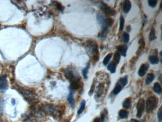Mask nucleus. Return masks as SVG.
I'll use <instances>...</instances> for the list:
<instances>
[{
  "label": "nucleus",
  "mask_w": 162,
  "mask_h": 122,
  "mask_svg": "<svg viewBox=\"0 0 162 122\" xmlns=\"http://www.w3.org/2000/svg\"><path fill=\"white\" fill-rule=\"evenodd\" d=\"M16 89L29 104L33 105L39 103V97L35 92L20 86H17Z\"/></svg>",
  "instance_id": "f257e3e1"
},
{
  "label": "nucleus",
  "mask_w": 162,
  "mask_h": 122,
  "mask_svg": "<svg viewBox=\"0 0 162 122\" xmlns=\"http://www.w3.org/2000/svg\"><path fill=\"white\" fill-rule=\"evenodd\" d=\"M40 108L41 112L44 114L52 116L54 118H60L63 111L61 107L49 103L43 104Z\"/></svg>",
  "instance_id": "f03ea898"
},
{
  "label": "nucleus",
  "mask_w": 162,
  "mask_h": 122,
  "mask_svg": "<svg viewBox=\"0 0 162 122\" xmlns=\"http://www.w3.org/2000/svg\"><path fill=\"white\" fill-rule=\"evenodd\" d=\"M157 104V99L155 97H151L147 100L146 102V111L149 113L155 109Z\"/></svg>",
  "instance_id": "7ed1b4c3"
},
{
  "label": "nucleus",
  "mask_w": 162,
  "mask_h": 122,
  "mask_svg": "<svg viewBox=\"0 0 162 122\" xmlns=\"http://www.w3.org/2000/svg\"><path fill=\"white\" fill-rule=\"evenodd\" d=\"M145 107V102L144 99H140L137 104V114L136 116L138 118H141L142 116Z\"/></svg>",
  "instance_id": "20e7f679"
},
{
  "label": "nucleus",
  "mask_w": 162,
  "mask_h": 122,
  "mask_svg": "<svg viewBox=\"0 0 162 122\" xmlns=\"http://www.w3.org/2000/svg\"><path fill=\"white\" fill-rule=\"evenodd\" d=\"M101 9L107 15L113 16L116 14L115 11L111 9L110 7L108 6L106 3H104L103 2H101Z\"/></svg>",
  "instance_id": "39448f33"
},
{
  "label": "nucleus",
  "mask_w": 162,
  "mask_h": 122,
  "mask_svg": "<svg viewBox=\"0 0 162 122\" xmlns=\"http://www.w3.org/2000/svg\"><path fill=\"white\" fill-rule=\"evenodd\" d=\"M65 77L71 82L74 81L79 80L78 78L76 77V76L74 74L73 70L71 69L67 70V71L65 72Z\"/></svg>",
  "instance_id": "423d86ee"
},
{
  "label": "nucleus",
  "mask_w": 162,
  "mask_h": 122,
  "mask_svg": "<svg viewBox=\"0 0 162 122\" xmlns=\"http://www.w3.org/2000/svg\"><path fill=\"white\" fill-rule=\"evenodd\" d=\"M8 88V83L6 75H3L0 76V90H6Z\"/></svg>",
  "instance_id": "0eeeda50"
},
{
  "label": "nucleus",
  "mask_w": 162,
  "mask_h": 122,
  "mask_svg": "<svg viewBox=\"0 0 162 122\" xmlns=\"http://www.w3.org/2000/svg\"><path fill=\"white\" fill-rule=\"evenodd\" d=\"M139 44L140 45V46L138 49L137 51H136V55L137 56H140L144 49L145 43L144 38L140 39V40H139Z\"/></svg>",
  "instance_id": "6e6552de"
},
{
  "label": "nucleus",
  "mask_w": 162,
  "mask_h": 122,
  "mask_svg": "<svg viewBox=\"0 0 162 122\" xmlns=\"http://www.w3.org/2000/svg\"><path fill=\"white\" fill-rule=\"evenodd\" d=\"M149 68V65L148 64H143L139 68L138 70V75L140 77H143L145 75L146 72L148 71Z\"/></svg>",
  "instance_id": "1a4fd4ad"
},
{
  "label": "nucleus",
  "mask_w": 162,
  "mask_h": 122,
  "mask_svg": "<svg viewBox=\"0 0 162 122\" xmlns=\"http://www.w3.org/2000/svg\"><path fill=\"white\" fill-rule=\"evenodd\" d=\"M67 100L72 108H74L75 107V102L74 97V92L72 90H71L70 91V93L68 97Z\"/></svg>",
  "instance_id": "9d476101"
},
{
  "label": "nucleus",
  "mask_w": 162,
  "mask_h": 122,
  "mask_svg": "<svg viewBox=\"0 0 162 122\" xmlns=\"http://www.w3.org/2000/svg\"><path fill=\"white\" fill-rule=\"evenodd\" d=\"M118 52L124 57L126 56V54L127 50V46L126 45H120L117 48Z\"/></svg>",
  "instance_id": "9b49d317"
},
{
  "label": "nucleus",
  "mask_w": 162,
  "mask_h": 122,
  "mask_svg": "<svg viewBox=\"0 0 162 122\" xmlns=\"http://www.w3.org/2000/svg\"><path fill=\"white\" fill-rule=\"evenodd\" d=\"M131 3L128 0H126L124 1L123 4V11L125 13H128L131 8Z\"/></svg>",
  "instance_id": "f8f14e48"
},
{
  "label": "nucleus",
  "mask_w": 162,
  "mask_h": 122,
  "mask_svg": "<svg viewBox=\"0 0 162 122\" xmlns=\"http://www.w3.org/2000/svg\"><path fill=\"white\" fill-rule=\"evenodd\" d=\"M80 86V84L79 83V80L74 81L71 82L70 88L71 90H78Z\"/></svg>",
  "instance_id": "ddd939ff"
},
{
  "label": "nucleus",
  "mask_w": 162,
  "mask_h": 122,
  "mask_svg": "<svg viewBox=\"0 0 162 122\" xmlns=\"http://www.w3.org/2000/svg\"><path fill=\"white\" fill-rule=\"evenodd\" d=\"M119 116L120 119H126L128 117L129 113L125 110H120L119 112Z\"/></svg>",
  "instance_id": "4468645a"
},
{
  "label": "nucleus",
  "mask_w": 162,
  "mask_h": 122,
  "mask_svg": "<svg viewBox=\"0 0 162 122\" xmlns=\"http://www.w3.org/2000/svg\"><path fill=\"white\" fill-rule=\"evenodd\" d=\"M153 90L154 92L157 94H162V91L161 87L160 85L158 83H156L154 84L153 86Z\"/></svg>",
  "instance_id": "2eb2a0df"
},
{
  "label": "nucleus",
  "mask_w": 162,
  "mask_h": 122,
  "mask_svg": "<svg viewBox=\"0 0 162 122\" xmlns=\"http://www.w3.org/2000/svg\"><path fill=\"white\" fill-rule=\"evenodd\" d=\"M131 100L129 98H126L124 101L123 103H122V106L123 108L128 109H129L130 107H131Z\"/></svg>",
  "instance_id": "dca6fc26"
},
{
  "label": "nucleus",
  "mask_w": 162,
  "mask_h": 122,
  "mask_svg": "<svg viewBox=\"0 0 162 122\" xmlns=\"http://www.w3.org/2000/svg\"><path fill=\"white\" fill-rule=\"evenodd\" d=\"M108 69L111 73H115L116 71V64L114 62H111L108 65Z\"/></svg>",
  "instance_id": "f3484780"
},
{
  "label": "nucleus",
  "mask_w": 162,
  "mask_h": 122,
  "mask_svg": "<svg viewBox=\"0 0 162 122\" xmlns=\"http://www.w3.org/2000/svg\"><path fill=\"white\" fill-rule=\"evenodd\" d=\"M155 75L153 73H149L147 74L146 80H145V83L146 84H149L150 83H151L154 79H155Z\"/></svg>",
  "instance_id": "a211bd4d"
},
{
  "label": "nucleus",
  "mask_w": 162,
  "mask_h": 122,
  "mask_svg": "<svg viewBox=\"0 0 162 122\" xmlns=\"http://www.w3.org/2000/svg\"><path fill=\"white\" fill-rule=\"evenodd\" d=\"M150 62L153 64H157L159 63V59L157 56L155 55H152L150 56L149 58Z\"/></svg>",
  "instance_id": "6ab92c4d"
},
{
  "label": "nucleus",
  "mask_w": 162,
  "mask_h": 122,
  "mask_svg": "<svg viewBox=\"0 0 162 122\" xmlns=\"http://www.w3.org/2000/svg\"><path fill=\"white\" fill-rule=\"evenodd\" d=\"M127 81H128L127 77L126 76V77L121 78L119 80V84L122 86V87H123L126 85V84L127 83Z\"/></svg>",
  "instance_id": "aec40b11"
},
{
  "label": "nucleus",
  "mask_w": 162,
  "mask_h": 122,
  "mask_svg": "<svg viewBox=\"0 0 162 122\" xmlns=\"http://www.w3.org/2000/svg\"><path fill=\"white\" fill-rule=\"evenodd\" d=\"M122 89V86L119 84H117L115 87L114 89L113 90L114 94L115 95H117V94H118L120 92Z\"/></svg>",
  "instance_id": "412c9836"
},
{
  "label": "nucleus",
  "mask_w": 162,
  "mask_h": 122,
  "mask_svg": "<svg viewBox=\"0 0 162 122\" xmlns=\"http://www.w3.org/2000/svg\"><path fill=\"white\" fill-rule=\"evenodd\" d=\"M85 105H86V102L85 100H82L81 102L80 108L79 110H78V115H80L83 111L84 110L85 108Z\"/></svg>",
  "instance_id": "4be33fe9"
},
{
  "label": "nucleus",
  "mask_w": 162,
  "mask_h": 122,
  "mask_svg": "<svg viewBox=\"0 0 162 122\" xmlns=\"http://www.w3.org/2000/svg\"><path fill=\"white\" fill-rule=\"evenodd\" d=\"M156 38V31L154 28H152L149 34V40L152 41Z\"/></svg>",
  "instance_id": "5701e85b"
},
{
  "label": "nucleus",
  "mask_w": 162,
  "mask_h": 122,
  "mask_svg": "<svg viewBox=\"0 0 162 122\" xmlns=\"http://www.w3.org/2000/svg\"><path fill=\"white\" fill-rule=\"evenodd\" d=\"M120 60V54L118 51H116L114 56V62L116 64H117L119 63Z\"/></svg>",
  "instance_id": "b1692460"
},
{
  "label": "nucleus",
  "mask_w": 162,
  "mask_h": 122,
  "mask_svg": "<svg viewBox=\"0 0 162 122\" xmlns=\"http://www.w3.org/2000/svg\"><path fill=\"white\" fill-rule=\"evenodd\" d=\"M112 53H109L108 54L105 58H104V60H103V64L104 65H107L108 64L109 62L110 61V59L112 58Z\"/></svg>",
  "instance_id": "393cba45"
},
{
  "label": "nucleus",
  "mask_w": 162,
  "mask_h": 122,
  "mask_svg": "<svg viewBox=\"0 0 162 122\" xmlns=\"http://www.w3.org/2000/svg\"><path fill=\"white\" fill-rule=\"evenodd\" d=\"M129 35L126 32H124L123 34V41L124 43H127L129 41Z\"/></svg>",
  "instance_id": "a878e982"
},
{
  "label": "nucleus",
  "mask_w": 162,
  "mask_h": 122,
  "mask_svg": "<svg viewBox=\"0 0 162 122\" xmlns=\"http://www.w3.org/2000/svg\"><path fill=\"white\" fill-rule=\"evenodd\" d=\"M125 19L123 16H121L120 17V25H119V31H122L123 30L124 26Z\"/></svg>",
  "instance_id": "bb28decb"
},
{
  "label": "nucleus",
  "mask_w": 162,
  "mask_h": 122,
  "mask_svg": "<svg viewBox=\"0 0 162 122\" xmlns=\"http://www.w3.org/2000/svg\"><path fill=\"white\" fill-rule=\"evenodd\" d=\"M157 119L158 122H162V106H161L157 112Z\"/></svg>",
  "instance_id": "cd10ccee"
},
{
  "label": "nucleus",
  "mask_w": 162,
  "mask_h": 122,
  "mask_svg": "<svg viewBox=\"0 0 162 122\" xmlns=\"http://www.w3.org/2000/svg\"><path fill=\"white\" fill-rule=\"evenodd\" d=\"M104 88V85L103 84H100V85H99L98 87V90L97 91V97H100L101 95H102V93L103 92V89Z\"/></svg>",
  "instance_id": "c85d7f7f"
},
{
  "label": "nucleus",
  "mask_w": 162,
  "mask_h": 122,
  "mask_svg": "<svg viewBox=\"0 0 162 122\" xmlns=\"http://www.w3.org/2000/svg\"><path fill=\"white\" fill-rule=\"evenodd\" d=\"M105 117V114H102L100 117L96 118L93 122H103Z\"/></svg>",
  "instance_id": "c756f323"
},
{
  "label": "nucleus",
  "mask_w": 162,
  "mask_h": 122,
  "mask_svg": "<svg viewBox=\"0 0 162 122\" xmlns=\"http://www.w3.org/2000/svg\"><path fill=\"white\" fill-rule=\"evenodd\" d=\"M113 22H114L113 20L111 18L108 17V18L106 19V25L108 27H109V26L110 27L113 24Z\"/></svg>",
  "instance_id": "7c9ffc66"
},
{
  "label": "nucleus",
  "mask_w": 162,
  "mask_h": 122,
  "mask_svg": "<svg viewBox=\"0 0 162 122\" xmlns=\"http://www.w3.org/2000/svg\"><path fill=\"white\" fill-rule=\"evenodd\" d=\"M157 3V0H148V4L150 7L154 8L156 6Z\"/></svg>",
  "instance_id": "2f4dec72"
},
{
  "label": "nucleus",
  "mask_w": 162,
  "mask_h": 122,
  "mask_svg": "<svg viewBox=\"0 0 162 122\" xmlns=\"http://www.w3.org/2000/svg\"><path fill=\"white\" fill-rule=\"evenodd\" d=\"M89 66H88L87 67L85 68L84 69H83V70L82 71L83 76L84 79H87V73H88V72L89 70Z\"/></svg>",
  "instance_id": "473e14b6"
},
{
  "label": "nucleus",
  "mask_w": 162,
  "mask_h": 122,
  "mask_svg": "<svg viewBox=\"0 0 162 122\" xmlns=\"http://www.w3.org/2000/svg\"><path fill=\"white\" fill-rule=\"evenodd\" d=\"M55 2L56 3L55 5H56V6L57 7V9H58V10H59L60 11H62L63 10V7L62 6V5L60 3H58V2H55Z\"/></svg>",
  "instance_id": "72a5a7b5"
},
{
  "label": "nucleus",
  "mask_w": 162,
  "mask_h": 122,
  "mask_svg": "<svg viewBox=\"0 0 162 122\" xmlns=\"http://www.w3.org/2000/svg\"><path fill=\"white\" fill-rule=\"evenodd\" d=\"M94 89H95V84H93V85H92L91 86V89L90 92H89V95L90 96H91L93 93V92L94 91Z\"/></svg>",
  "instance_id": "f704fd0d"
},
{
  "label": "nucleus",
  "mask_w": 162,
  "mask_h": 122,
  "mask_svg": "<svg viewBox=\"0 0 162 122\" xmlns=\"http://www.w3.org/2000/svg\"><path fill=\"white\" fill-rule=\"evenodd\" d=\"M25 122H37L35 120H33V119H31L30 118H28L26 119L25 121H24Z\"/></svg>",
  "instance_id": "c9c22d12"
},
{
  "label": "nucleus",
  "mask_w": 162,
  "mask_h": 122,
  "mask_svg": "<svg viewBox=\"0 0 162 122\" xmlns=\"http://www.w3.org/2000/svg\"><path fill=\"white\" fill-rule=\"evenodd\" d=\"M126 31H127V32H130V31H131V27H130V26H127V27H126Z\"/></svg>",
  "instance_id": "e433bc0d"
},
{
  "label": "nucleus",
  "mask_w": 162,
  "mask_h": 122,
  "mask_svg": "<svg viewBox=\"0 0 162 122\" xmlns=\"http://www.w3.org/2000/svg\"><path fill=\"white\" fill-rule=\"evenodd\" d=\"M130 122H139V121H137L136 119H132L130 120Z\"/></svg>",
  "instance_id": "4c0bfd02"
},
{
  "label": "nucleus",
  "mask_w": 162,
  "mask_h": 122,
  "mask_svg": "<svg viewBox=\"0 0 162 122\" xmlns=\"http://www.w3.org/2000/svg\"><path fill=\"white\" fill-rule=\"evenodd\" d=\"M12 103H13V105H14V103H15V101H14V100L13 99L12 101Z\"/></svg>",
  "instance_id": "58836bf2"
},
{
  "label": "nucleus",
  "mask_w": 162,
  "mask_h": 122,
  "mask_svg": "<svg viewBox=\"0 0 162 122\" xmlns=\"http://www.w3.org/2000/svg\"></svg>",
  "instance_id": "ea45409f"
}]
</instances>
